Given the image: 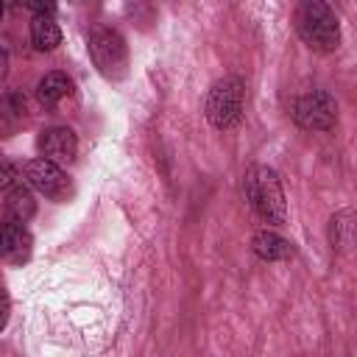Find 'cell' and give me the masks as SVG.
I'll return each mask as SVG.
<instances>
[{
    "label": "cell",
    "mask_w": 357,
    "mask_h": 357,
    "mask_svg": "<svg viewBox=\"0 0 357 357\" xmlns=\"http://www.w3.org/2000/svg\"><path fill=\"white\" fill-rule=\"evenodd\" d=\"M245 195L251 201V206L257 209V215L265 223L282 226L287 220V204H284V192H282V181L276 176V170L265 167V165H254L245 173Z\"/></svg>",
    "instance_id": "obj_1"
},
{
    "label": "cell",
    "mask_w": 357,
    "mask_h": 357,
    "mask_svg": "<svg viewBox=\"0 0 357 357\" xmlns=\"http://www.w3.org/2000/svg\"><path fill=\"white\" fill-rule=\"evenodd\" d=\"M296 28L298 36L321 53H332L340 45V25L335 11L324 0H301L296 11Z\"/></svg>",
    "instance_id": "obj_2"
},
{
    "label": "cell",
    "mask_w": 357,
    "mask_h": 357,
    "mask_svg": "<svg viewBox=\"0 0 357 357\" xmlns=\"http://www.w3.org/2000/svg\"><path fill=\"white\" fill-rule=\"evenodd\" d=\"M243 103H245V86L237 75H226L209 86L206 95V120L218 128H234L243 120Z\"/></svg>",
    "instance_id": "obj_3"
},
{
    "label": "cell",
    "mask_w": 357,
    "mask_h": 357,
    "mask_svg": "<svg viewBox=\"0 0 357 357\" xmlns=\"http://www.w3.org/2000/svg\"><path fill=\"white\" fill-rule=\"evenodd\" d=\"M293 120L307 131H329L337 123V103L326 89H312L293 103Z\"/></svg>",
    "instance_id": "obj_4"
},
{
    "label": "cell",
    "mask_w": 357,
    "mask_h": 357,
    "mask_svg": "<svg viewBox=\"0 0 357 357\" xmlns=\"http://www.w3.org/2000/svg\"><path fill=\"white\" fill-rule=\"evenodd\" d=\"M89 56H92L95 67L109 78L123 75L126 61H128V50H126L123 36L117 31H109V28L89 33Z\"/></svg>",
    "instance_id": "obj_5"
},
{
    "label": "cell",
    "mask_w": 357,
    "mask_h": 357,
    "mask_svg": "<svg viewBox=\"0 0 357 357\" xmlns=\"http://www.w3.org/2000/svg\"><path fill=\"white\" fill-rule=\"evenodd\" d=\"M25 178L33 190H39L45 198H53V201H67L73 195V184L67 178V173L61 170V165L56 162H47V159H31L25 165Z\"/></svg>",
    "instance_id": "obj_6"
},
{
    "label": "cell",
    "mask_w": 357,
    "mask_h": 357,
    "mask_svg": "<svg viewBox=\"0 0 357 357\" xmlns=\"http://www.w3.org/2000/svg\"><path fill=\"white\" fill-rule=\"evenodd\" d=\"M36 145H39L42 159L56 162V165H70L75 159V151H78L75 134L70 128H64V126H56V128L42 131L39 139H36Z\"/></svg>",
    "instance_id": "obj_7"
},
{
    "label": "cell",
    "mask_w": 357,
    "mask_h": 357,
    "mask_svg": "<svg viewBox=\"0 0 357 357\" xmlns=\"http://www.w3.org/2000/svg\"><path fill=\"white\" fill-rule=\"evenodd\" d=\"M31 254V234L25 223H3V243H0V257L11 262H25Z\"/></svg>",
    "instance_id": "obj_8"
},
{
    "label": "cell",
    "mask_w": 357,
    "mask_h": 357,
    "mask_svg": "<svg viewBox=\"0 0 357 357\" xmlns=\"http://www.w3.org/2000/svg\"><path fill=\"white\" fill-rule=\"evenodd\" d=\"M251 248H254V254H257L259 259H268V262L293 257V245H290L282 234L268 231V229H262V231H257V234L251 237Z\"/></svg>",
    "instance_id": "obj_9"
},
{
    "label": "cell",
    "mask_w": 357,
    "mask_h": 357,
    "mask_svg": "<svg viewBox=\"0 0 357 357\" xmlns=\"http://www.w3.org/2000/svg\"><path fill=\"white\" fill-rule=\"evenodd\" d=\"M73 95V81L64 73H45L36 84V98L42 106H56Z\"/></svg>",
    "instance_id": "obj_10"
},
{
    "label": "cell",
    "mask_w": 357,
    "mask_h": 357,
    "mask_svg": "<svg viewBox=\"0 0 357 357\" xmlns=\"http://www.w3.org/2000/svg\"><path fill=\"white\" fill-rule=\"evenodd\" d=\"M33 212H36V201H33V195H31V190L28 187H11V192H8V198H6V215H8V220H14V223H28L31 218H33Z\"/></svg>",
    "instance_id": "obj_11"
},
{
    "label": "cell",
    "mask_w": 357,
    "mask_h": 357,
    "mask_svg": "<svg viewBox=\"0 0 357 357\" xmlns=\"http://www.w3.org/2000/svg\"><path fill=\"white\" fill-rule=\"evenodd\" d=\"M31 42H33L36 50H53V47H59L61 31L50 20V14H36L31 20Z\"/></svg>",
    "instance_id": "obj_12"
},
{
    "label": "cell",
    "mask_w": 357,
    "mask_h": 357,
    "mask_svg": "<svg viewBox=\"0 0 357 357\" xmlns=\"http://www.w3.org/2000/svg\"><path fill=\"white\" fill-rule=\"evenodd\" d=\"M329 243H332V248H346L351 243V212L349 209L332 215V220H329Z\"/></svg>",
    "instance_id": "obj_13"
},
{
    "label": "cell",
    "mask_w": 357,
    "mask_h": 357,
    "mask_svg": "<svg viewBox=\"0 0 357 357\" xmlns=\"http://www.w3.org/2000/svg\"><path fill=\"white\" fill-rule=\"evenodd\" d=\"M17 3L31 8L33 14H53V8H56V0H17Z\"/></svg>",
    "instance_id": "obj_14"
},
{
    "label": "cell",
    "mask_w": 357,
    "mask_h": 357,
    "mask_svg": "<svg viewBox=\"0 0 357 357\" xmlns=\"http://www.w3.org/2000/svg\"><path fill=\"white\" fill-rule=\"evenodd\" d=\"M8 312H11V298H8L6 287L0 284V332H3V326L8 324Z\"/></svg>",
    "instance_id": "obj_15"
},
{
    "label": "cell",
    "mask_w": 357,
    "mask_h": 357,
    "mask_svg": "<svg viewBox=\"0 0 357 357\" xmlns=\"http://www.w3.org/2000/svg\"><path fill=\"white\" fill-rule=\"evenodd\" d=\"M14 176H17V170H14L11 165H0V190H6V187H11V181H14Z\"/></svg>",
    "instance_id": "obj_16"
},
{
    "label": "cell",
    "mask_w": 357,
    "mask_h": 357,
    "mask_svg": "<svg viewBox=\"0 0 357 357\" xmlns=\"http://www.w3.org/2000/svg\"><path fill=\"white\" fill-rule=\"evenodd\" d=\"M6 73H8V53L0 47V81L6 78Z\"/></svg>",
    "instance_id": "obj_17"
},
{
    "label": "cell",
    "mask_w": 357,
    "mask_h": 357,
    "mask_svg": "<svg viewBox=\"0 0 357 357\" xmlns=\"http://www.w3.org/2000/svg\"><path fill=\"white\" fill-rule=\"evenodd\" d=\"M0 243H3V223H0Z\"/></svg>",
    "instance_id": "obj_18"
},
{
    "label": "cell",
    "mask_w": 357,
    "mask_h": 357,
    "mask_svg": "<svg viewBox=\"0 0 357 357\" xmlns=\"http://www.w3.org/2000/svg\"><path fill=\"white\" fill-rule=\"evenodd\" d=\"M0 17H3V0H0Z\"/></svg>",
    "instance_id": "obj_19"
}]
</instances>
